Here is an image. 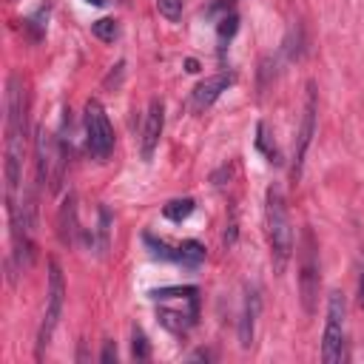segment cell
<instances>
[{"label":"cell","mask_w":364,"mask_h":364,"mask_svg":"<svg viewBox=\"0 0 364 364\" xmlns=\"http://www.w3.org/2000/svg\"><path fill=\"white\" fill-rule=\"evenodd\" d=\"M28 100H26V88L23 80L17 74L9 77L6 82V202L9 210L17 205L14 193L20 188L23 179V154H26V136H28Z\"/></svg>","instance_id":"1"},{"label":"cell","mask_w":364,"mask_h":364,"mask_svg":"<svg viewBox=\"0 0 364 364\" xmlns=\"http://www.w3.org/2000/svg\"><path fill=\"white\" fill-rule=\"evenodd\" d=\"M63 299H65V282H63V270L60 264L51 259L48 262V296H46V313H43V324H40V333H37V355L48 347L57 324H60V316H63Z\"/></svg>","instance_id":"5"},{"label":"cell","mask_w":364,"mask_h":364,"mask_svg":"<svg viewBox=\"0 0 364 364\" xmlns=\"http://www.w3.org/2000/svg\"><path fill=\"white\" fill-rule=\"evenodd\" d=\"M262 310V293L256 284H250L245 290V304H242V318H239V344L250 347L253 344V333H256V318Z\"/></svg>","instance_id":"10"},{"label":"cell","mask_w":364,"mask_h":364,"mask_svg":"<svg viewBox=\"0 0 364 364\" xmlns=\"http://www.w3.org/2000/svg\"><path fill=\"white\" fill-rule=\"evenodd\" d=\"M313 131H316V85L307 82V102H304L301 125H299V134H296V142H293V179L301 176V165H304V154L310 148Z\"/></svg>","instance_id":"8"},{"label":"cell","mask_w":364,"mask_h":364,"mask_svg":"<svg viewBox=\"0 0 364 364\" xmlns=\"http://www.w3.org/2000/svg\"><path fill=\"white\" fill-rule=\"evenodd\" d=\"M202 259H205V247L199 242H193V239H188V242H182L176 247V262L185 264V267H196Z\"/></svg>","instance_id":"13"},{"label":"cell","mask_w":364,"mask_h":364,"mask_svg":"<svg viewBox=\"0 0 364 364\" xmlns=\"http://www.w3.org/2000/svg\"><path fill=\"white\" fill-rule=\"evenodd\" d=\"M131 347H134V355H136V358H142V361L151 355V347H148L145 333H142L139 327H134V344H131Z\"/></svg>","instance_id":"20"},{"label":"cell","mask_w":364,"mask_h":364,"mask_svg":"<svg viewBox=\"0 0 364 364\" xmlns=\"http://www.w3.org/2000/svg\"><path fill=\"white\" fill-rule=\"evenodd\" d=\"M85 145L94 159H108L114 151V128L97 100L85 102Z\"/></svg>","instance_id":"6"},{"label":"cell","mask_w":364,"mask_h":364,"mask_svg":"<svg viewBox=\"0 0 364 364\" xmlns=\"http://www.w3.org/2000/svg\"><path fill=\"white\" fill-rule=\"evenodd\" d=\"M85 3H91V6H105L108 0H85Z\"/></svg>","instance_id":"25"},{"label":"cell","mask_w":364,"mask_h":364,"mask_svg":"<svg viewBox=\"0 0 364 364\" xmlns=\"http://www.w3.org/2000/svg\"><path fill=\"white\" fill-rule=\"evenodd\" d=\"M162 125H165V108L159 100H151L148 105V114H145V125H142V159L148 162L159 145V136H162Z\"/></svg>","instance_id":"9"},{"label":"cell","mask_w":364,"mask_h":364,"mask_svg":"<svg viewBox=\"0 0 364 364\" xmlns=\"http://www.w3.org/2000/svg\"><path fill=\"white\" fill-rule=\"evenodd\" d=\"M256 142H259V148L270 156V162H279V151H276V145H270V136H267V125H264V122H259V136H256Z\"/></svg>","instance_id":"19"},{"label":"cell","mask_w":364,"mask_h":364,"mask_svg":"<svg viewBox=\"0 0 364 364\" xmlns=\"http://www.w3.org/2000/svg\"><path fill=\"white\" fill-rule=\"evenodd\" d=\"M91 31H94L100 40H105V43H114V40L119 37V26H117L114 17H100L97 23H91Z\"/></svg>","instance_id":"15"},{"label":"cell","mask_w":364,"mask_h":364,"mask_svg":"<svg viewBox=\"0 0 364 364\" xmlns=\"http://www.w3.org/2000/svg\"><path fill=\"white\" fill-rule=\"evenodd\" d=\"M344 336H347V299L333 290L327 296V318L321 338V358L327 364H338L344 358Z\"/></svg>","instance_id":"4"},{"label":"cell","mask_w":364,"mask_h":364,"mask_svg":"<svg viewBox=\"0 0 364 364\" xmlns=\"http://www.w3.org/2000/svg\"><path fill=\"white\" fill-rule=\"evenodd\" d=\"M100 361H102V364H111V361H117V344H114V341H105Z\"/></svg>","instance_id":"22"},{"label":"cell","mask_w":364,"mask_h":364,"mask_svg":"<svg viewBox=\"0 0 364 364\" xmlns=\"http://www.w3.org/2000/svg\"><path fill=\"white\" fill-rule=\"evenodd\" d=\"M185 65H188V71H199V65H196V60H188Z\"/></svg>","instance_id":"24"},{"label":"cell","mask_w":364,"mask_h":364,"mask_svg":"<svg viewBox=\"0 0 364 364\" xmlns=\"http://www.w3.org/2000/svg\"><path fill=\"white\" fill-rule=\"evenodd\" d=\"M233 82L230 74H213V77H205L196 88H193V105L196 108H208L219 100L222 91H228V85Z\"/></svg>","instance_id":"11"},{"label":"cell","mask_w":364,"mask_h":364,"mask_svg":"<svg viewBox=\"0 0 364 364\" xmlns=\"http://www.w3.org/2000/svg\"><path fill=\"white\" fill-rule=\"evenodd\" d=\"M176 296L193 299L196 296V287H162V290H151V299H176Z\"/></svg>","instance_id":"17"},{"label":"cell","mask_w":364,"mask_h":364,"mask_svg":"<svg viewBox=\"0 0 364 364\" xmlns=\"http://www.w3.org/2000/svg\"><path fill=\"white\" fill-rule=\"evenodd\" d=\"M358 304L364 307V264H361V276H358Z\"/></svg>","instance_id":"23"},{"label":"cell","mask_w":364,"mask_h":364,"mask_svg":"<svg viewBox=\"0 0 364 364\" xmlns=\"http://www.w3.org/2000/svg\"><path fill=\"white\" fill-rule=\"evenodd\" d=\"M264 225H267V245H270V256L276 262V270H282L293 253V225H290V213H287V202L279 185L267 188L264 196Z\"/></svg>","instance_id":"2"},{"label":"cell","mask_w":364,"mask_h":364,"mask_svg":"<svg viewBox=\"0 0 364 364\" xmlns=\"http://www.w3.org/2000/svg\"><path fill=\"white\" fill-rule=\"evenodd\" d=\"M236 28H239V17H236V14H225V17L219 20V37H233Z\"/></svg>","instance_id":"21"},{"label":"cell","mask_w":364,"mask_h":364,"mask_svg":"<svg viewBox=\"0 0 364 364\" xmlns=\"http://www.w3.org/2000/svg\"><path fill=\"white\" fill-rule=\"evenodd\" d=\"M318 287H321V264H318V245L310 228H301L299 239V296L304 313H316L318 301Z\"/></svg>","instance_id":"3"},{"label":"cell","mask_w":364,"mask_h":364,"mask_svg":"<svg viewBox=\"0 0 364 364\" xmlns=\"http://www.w3.org/2000/svg\"><path fill=\"white\" fill-rule=\"evenodd\" d=\"M193 208H196V202L193 199H173V202H168L165 208H162V213L171 219V222H182V219H188L191 213H193Z\"/></svg>","instance_id":"14"},{"label":"cell","mask_w":364,"mask_h":364,"mask_svg":"<svg viewBox=\"0 0 364 364\" xmlns=\"http://www.w3.org/2000/svg\"><path fill=\"white\" fill-rule=\"evenodd\" d=\"M77 233H80V228H77V202H74V193H68L60 213H57V236H60L63 245H74Z\"/></svg>","instance_id":"12"},{"label":"cell","mask_w":364,"mask_h":364,"mask_svg":"<svg viewBox=\"0 0 364 364\" xmlns=\"http://www.w3.org/2000/svg\"><path fill=\"white\" fill-rule=\"evenodd\" d=\"M111 216L105 208H100V225H97V253H105L108 250V233H111Z\"/></svg>","instance_id":"16"},{"label":"cell","mask_w":364,"mask_h":364,"mask_svg":"<svg viewBox=\"0 0 364 364\" xmlns=\"http://www.w3.org/2000/svg\"><path fill=\"white\" fill-rule=\"evenodd\" d=\"M156 9L165 20H179L182 17V0H156Z\"/></svg>","instance_id":"18"},{"label":"cell","mask_w":364,"mask_h":364,"mask_svg":"<svg viewBox=\"0 0 364 364\" xmlns=\"http://www.w3.org/2000/svg\"><path fill=\"white\" fill-rule=\"evenodd\" d=\"M63 171H65V154L60 148V142L54 139V134H48L46 128L37 131V176L48 191H57L63 182Z\"/></svg>","instance_id":"7"}]
</instances>
